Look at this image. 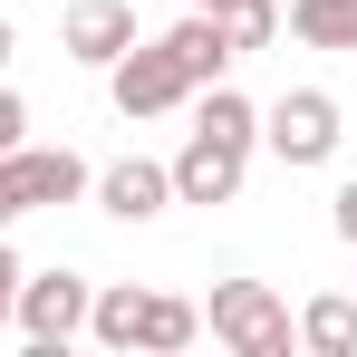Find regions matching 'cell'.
I'll return each instance as SVG.
<instances>
[{"instance_id":"cell-1","label":"cell","mask_w":357,"mask_h":357,"mask_svg":"<svg viewBox=\"0 0 357 357\" xmlns=\"http://www.w3.org/2000/svg\"><path fill=\"white\" fill-rule=\"evenodd\" d=\"M203 328L232 357H290L299 348V319H290V299L271 290V280H222L213 309H203Z\"/></svg>"},{"instance_id":"cell-2","label":"cell","mask_w":357,"mask_h":357,"mask_svg":"<svg viewBox=\"0 0 357 357\" xmlns=\"http://www.w3.org/2000/svg\"><path fill=\"white\" fill-rule=\"evenodd\" d=\"M338 135H348V126H338V97H328V87H280V97L261 107V145H271L290 174L328 165V155H338Z\"/></svg>"},{"instance_id":"cell-3","label":"cell","mask_w":357,"mask_h":357,"mask_svg":"<svg viewBox=\"0 0 357 357\" xmlns=\"http://www.w3.org/2000/svg\"><path fill=\"white\" fill-rule=\"evenodd\" d=\"M87 299H97L87 271H20L10 328H20L29 348H68V338H87Z\"/></svg>"},{"instance_id":"cell-4","label":"cell","mask_w":357,"mask_h":357,"mask_svg":"<svg viewBox=\"0 0 357 357\" xmlns=\"http://www.w3.org/2000/svg\"><path fill=\"white\" fill-rule=\"evenodd\" d=\"M107 97H116L126 126H145V116L193 107V77L174 68V49H165V39H135V49H116V59H107Z\"/></svg>"},{"instance_id":"cell-5","label":"cell","mask_w":357,"mask_h":357,"mask_svg":"<svg viewBox=\"0 0 357 357\" xmlns=\"http://www.w3.org/2000/svg\"><path fill=\"white\" fill-rule=\"evenodd\" d=\"M241 174H251V135H232V126H193L174 155V203H232Z\"/></svg>"},{"instance_id":"cell-6","label":"cell","mask_w":357,"mask_h":357,"mask_svg":"<svg viewBox=\"0 0 357 357\" xmlns=\"http://www.w3.org/2000/svg\"><path fill=\"white\" fill-rule=\"evenodd\" d=\"M0 183H10L20 213H49V203H77L97 174H87L68 145H20V155H0Z\"/></svg>"},{"instance_id":"cell-7","label":"cell","mask_w":357,"mask_h":357,"mask_svg":"<svg viewBox=\"0 0 357 357\" xmlns=\"http://www.w3.org/2000/svg\"><path fill=\"white\" fill-rule=\"evenodd\" d=\"M59 49H68L77 68H107L116 49H135V0H68Z\"/></svg>"},{"instance_id":"cell-8","label":"cell","mask_w":357,"mask_h":357,"mask_svg":"<svg viewBox=\"0 0 357 357\" xmlns=\"http://www.w3.org/2000/svg\"><path fill=\"white\" fill-rule=\"evenodd\" d=\"M87 193H97V213H107V222H155V213L174 203V165H145V155H126V165H107Z\"/></svg>"},{"instance_id":"cell-9","label":"cell","mask_w":357,"mask_h":357,"mask_svg":"<svg viewBox=\"0 0 357 357\" xmlns=\"http://www.w3.org/2000/svg\"><path fill=\"white\" fill-rule=\"evenodd\" d=\"M165 49H174V68L193 77V87L232 77V39H222V20H213V10H183L174 29H165Z\"/></svg>"},{"instance_id":"cell-10","label":"cell","mask_w":357,"mask_h":357,"mask_svg":"<svg viewBox=\"0 0 357 357\" xmlns=\"http://www.w3.org/2000/svg\"><path fill=\"white\" fill-rule=\"evenodd\" d=\"M280 29L299 49H357V0H290Z\"/></svg>"},{"instance_id":"cell-11","label":"cell","mask_w":357,"mask_h":357,"mask_svg":"<svg viewBox=\"0 0 357 357\" xmlns=\"http://www.w3.org/2000/svg\"><path fill=\"white\" fill-rule=\"evenodd\" d=\"M193 338H203V309H193V299H174V290H145V319H135V348L174 357V348H193Z\"/></svg>"},{"instance_id":"cell-12","label":"cell","mask_w":357,"mask_h":357,"mask_svg":"<svg viewBox=\"0 0 357 357\" xmlns=\"http://www.w3.org/2000/svg\"><path fill=\"white\" fill-rule=\"evenodd\" d=\"M299 348H319V357H357V299H348V290L309 299V309H299Z\"/></svg>"},{"instance_id":"cell-13","label":"cell","mask_w":357,"mask_h":357,"mask_svg":"<svg viewBox=\"0 0 357 357\" xmlns=\"http://www.w3.org/2000/svg\"><path fill=\"white\" fill-rule=\"evenodd\" d=\"M135 319H145V290H135V280L87 299V338H97V348H135Z\"/></svg>"},{"instance_id":"cell-14","label":"cell","mask_w":357,"mask_h":357,"mask_svg":"<svg viewBox=\"0 0 357 357\" xmlns=\"http://www.w3.org/2000/svg\"><path fill=\"white\" fill-rule=\"evenodd\" d=\"M222 39H232V59L271 49V39H280V0H232V10H222Z\"/></svg>"},{"instance_id":"cell-15","label":"cell","mask_w":357,"mask_h":357,"mask_svg":"<svg viewBox=\"0 0 357 357\" xmlns=\"http://www.w3.org/2000/svg\"><path fill=\"white\" fill-rule=\"evenodd\" d=\"M328 232H338V241H348V251H357V174L338 183V193H328Z\"/></svg>"},{"instance_id":"cell-16","label":"cell","mask_w":357,"mask_h":357,"mask_svg":"<svg viewBox=\"0 0 357 357\" xmlns=\"http://www.w3.org/2000/svg\"><path fill=\"white\" fill-rule=\"evenodd\" d=\"M20 145H29V107L0 87V155H20Z\"/></svg>"},{"instance_id":"cell-17","label":"cell","mask_w":357,"mask_h":357,"mask_svg":"<svg viewBox=\"0 0 357 357\" xmlns=\"http://www.w3.org/2000/svg\"><path fill=\"white\" fill-rule=\"evenodd\" d=\"M10 299H20V251L0 241V328H10Z\"/></svg>"},{"instance_id":"cell-18","label":"cell","mask_w":357,"mask_h":357,"mask_svg":"<svg viewBox=\"0 0 357 357\" xmlns=\"http://www.w3.org/2000/svg\"><path fill=\"white\" fill-rule=\"evenodd\" d=\"M10 59H20V29H10V10H0V68H10Z\"/></svg>"},{"instance_id":"cell-19","label":"cell","mask_w":357,"mask_h":357,"mask_svg":"<svg viewBox=\"0 0 357 357\" xmlns=\"http://www.w3.org/2000/svg\"><path fill=\"white\" fill-rule=\"evenodd\" d=\"M10 222H20V203H10V183H0V232H10Z\"/></svg>"},{"instance_id":"cell-20","label":"cell","mask_w":357,"mask_h":357,"mask_svg":"<svg viewBox=\"0 0 357 357\" xmlns=\"http://www.w3.org/2000/svg\"><path fill=\"white\" fill-rule=\"evenodd\" d=\"M183 10H213V20H222V10H232V0H183Z\"/></svg>"}]
</instances>
